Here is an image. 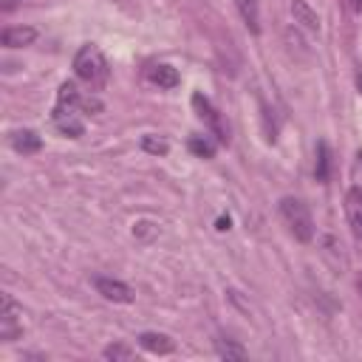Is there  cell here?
Instances as JSON below:
<instances>
[{"mask_svg":"<svg viewBox=\"0 0 362 362\" xmlns=\"http://www.w3.org/2000/svg\"><path fill=\"white\" fill-rule=\"evenodd\" d=\"M74 71L82 82H88L90 88H102L107 82V59L96 45H82L74 57Z\"/></svg>","mask_w":362,"mask_h":362,"instance_id":"1","label":"cell"},{"mask_svg":"<svg viewBox=\"0 0 362 362\" xmlns=\"http://www.w3.org/2000/svg\"><path fill=\"white\" fill-rule=\"evenodd\" d=\"M280 215H283L288 232H291L297 240L308 243V240L314 238V218H311L308 206H305L300 198H294V195L280 198Z\"/></svg>","mask_w":362,"mask_h":362,"instance_id":"2","label":"cell"},{"mask_svg":"<svg viewBox=\"0 0 362 362\" xmlns=\"http://www.w3.org/2000/svg\"><path fill=\"white\" fill-rule=\"evenodd\" d=\"M76 110H88V113H99L102 102L96 96H82V90L74 82H62L57 90V107L54 113H76Z\"/></svg>","mask_w":362,"mask_h":362,"instance_id":"3","label":"cell"},{"mask_svg":"<svg viewBox=\"0 0 362 362\" xmlns=\"http://www.w3.org/2000/svg\"><path fill=\"white\" fill-rule=\"evenodd\" d=\"M23 311L14 303L11 294H3V308H0V339L3 342H14L23 334Z\"/></svg>","mask_w":362,"mask_h":362,"instance_id":"4","label":"cell"},{"mask_svg":"<svg viewBox=\"0 0 362 362\" xmlns=\"http://www.w3.org/2000/svg\"><path fill=\"white\" fill-rule=\"evenodd\" d=\"M192 107H195V110H198V116L209 124V130L215 133V139H218L221 144H226V141H229V130H226V124H223L221 113L215 110V105H212L204 93H192Z\"/></svg>","mask_w":362,"mask_h":362,"instance_id":"5","label":"cell"},{"mask_svg":"<svg viewBox=\"0 0 362 362\" xmlns=\"http://www.w3.org/2000/svg\"><path fill=\"white\" fill-rule=\"evenodd\" d=\"M93 286L96 291L110 300V303H133V288L122 280H113V277H93Z\"/></svg>","mask_w":362,"mask_h":362,"instance_id":"6","label":"cell"},{"mask_svg":"<svg viewBox=\"0 0 362 362\" xmlns=\"http://www.w3.org/2000/svg\"><path fill=\"white\" fill-rule=\"evenodd\" d=\"M345 215L351 223V232L356 235V240H362V189L351 187L345 192Z\"/></svg>","mask_w":362,"mask_h":362,"instance_id":"7","label":"cell"},{"mask_svg":"<svg viewBox=\"0 0 362 362\" xmlns=\"http://www.w3.org/2000/svg\"><path fill=\"white\" fill-rule=\"evenodd\" d=\"M144 76H147L153 85H158V88H175V85H178V71L170 68V65H164V62L147 65Z\"/></svg>","mask_w":362,"mask_h":362,"instance_id":"8","label":"cell"},{"mask_svg":"<svg viewBox=\"0 0 362 362\" xmlns=\"http://www.w3.org/2000/svg\"><path fill=\"white\" fill-rule=\"evenodd\" d=\"M34 40H37V28H31V25H14V28L3 31L6 48H23V45H31Z\"/></svg>","mask_w":362,"mask_h":362,"instance_id":"9","label":"cell"},{"mask_svg":"<svg viewBox=\"0 0 362 362\" xmlns=\"http://www.w3.org/2000/svg\"><path fill=\"white\" fill-rule=\"evenodd\" d=\"M139 345L150 354H173V348H175V342L167 334H156V331H144L139 337Z\"/></svg>","mask_w":362,"mask_h":362,"instance_id":"10","label":"cell"},{"mask_svg":"<svg viewBox=\"0 0 362 362\" xmlns=\"http://www.w3.org/2000/svg\"><path fill=\"white\" fill-rule=\"evenodd\" d=\"M291 14H294V23H300L303 28L320 31V17H317V11L308 6V0H291Z\"/></svg>","mask_w":362,"mask_h":362,"instance_id":"11","label":"cell"},{"mask_svg":"<svg viewBox=\"0 0 362 362\" xmlns=\"http://www.w3.org/2000/svg\"><path fill=\"white\" fill-rule=\"evenodd\" d=\"M235 8L240 11V20L252 34H260V6L257 0H235Z\"/></svg>","mask_w":362,"mask_h":362,"instance_id":"12","label":"cell"},{"mask_svg":"<svg viewBox=\"0 0 362 362\" xmlns=\"http://www.w3.org/2000/svg\"><path fill=\"white\" fill-rule=\"evenodd\" d=\"M11 144L17 153H37L42 147V139L34 130H14L11 133Z\"/></svg>","mask_w":362,"mask_h":362,"instance_id":"13","label":"cell"},{"mask_svg":"<svg viewBox=\"0 0 362 362\" xmlns=\"http://www.w3.org/2000/svg\"><path fill=\"white\" fill-rule=\"evenodd\" d=\"M54 124H57V130L59 133H65V136H82V130H85V124L76 119V113H54Z\"/></svg>","mask_w":362,"mask_h":362,"instance_id":"14","label":"cell"},{"mask_svg":"<svg viewBox=\"0 0 362 362\" xmlns=\"http://www.w3.org/2000/svg\"><path fill=\"white\" fill-rule=\"evenodd\" d=\"M215 351H218V356L221 359H226V362H238V359H246V348L243 345H238L235 339H218L215 342Z\"/></svg>","mask_w":362,"mask_h":362,"instance_id":"15","label":"cell"},{"mask_svg":"<svg viewBox=\"0 0 362 362\" xmlns=\"http://www.w3.org/2000/svg\"><path fill=\"white\" fill-rule=\"evenodd\" d=\"M189 150H192L198 158H212V156H215V144H212L206 136H189Z\"/></svg>","mask_w":362,"mask_h":362,"instance_id":"16","label":"cell"},{"mask_svg":"<svg viewBox=\"0 0 362 362\" xmlns=\"http://www.w3.org/2000/svg\"><path fill=\"white\" fill-rule=\"evenodd\" d=\"M328 170H331V158H328V144L320 141L317 144V181H328Z\"/></svg>","mask_w":362,"mask_h":362,"instance_id":"17","label":"cell"},{"mask_svg":"<svg viewBox=\"0 0 362 362\" xmlns=\"http://www.w3.org/2000/svg\"><path fill=\"white\" fill-rule=\"evenodd\" d=\"M141 147L147 150V153H153V156H164L170 147H167V141L164 139H158V136H144L141 139Z\"/></svg>","mask_w":362,"mask_h":362,"instance_id":"18","label":"cell"},{"mask_svg":"<svg viewBox=\"0 0 362 362\" xmlns=\"http://www.w3.org/2000/svg\"><path fill=\"white\" fill-rule=\"evenodd\" d=\"M105 359H133V351L130 348H124V345H107L105 348Z\"/></svg>","mask_w":362,"mask_h":362,"instance_id":"19","label":"cell"},{"mask_svg":"<svg viewBox=\"0 0 362 362\" xmlns=\"http://www.w3.org/2000/svg\"><path fill=\"white\" fill-rule=\"evenodd\" d=\"M218 229L226 232V229H229V218H218Z\"/></svg>","mask_w":362,"mask_h":362,"instance_id":"20","label":"cell"},{"mask_svg":"<svg viewBox=\"0 0 362 362\" xmlns=\"http://www.w3.org/2000/svg\"><path fill=\"white\" fill-rule=\"evenodd\" d=\"M351 6H354L356 14H362V0H351Z\"/></svg>","mask_w":362,"mask_h":362,"instance_id":"21","label":"cell"},{"mask_svg":"<svg viewBox=\"0 0 362 362\" xmlns=\"http://www.w3.org/2000/svg\"><path fill=\"white\" fill-rule=\"evenodd\" d=\"M356 288H359V294H362V274L356 277Z\"/></svg>","mask_w":362,"mask_h":362,"instance_id":"22","label":"cell"},{"mask_svg":"<svg viewBox=\"0 0 362 362\" xmlns=\"http://www.w3.org/2000/svg\"><path fill=\"white\" fill-rule=\"evenodd\" d=\"M356 85H359V90H362V71H359V76H356Z\"/></svg>","mask_w":362,"mask_h":362,"instance_id":"23","label":"cell"}]
</instances>
